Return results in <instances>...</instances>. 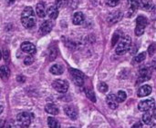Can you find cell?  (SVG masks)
I'll return each instance as SVG.
<instances>
[{
    "label": "cell",
    "instance_id": "1",
    "mask_svg": "<svg viewBox=\"0 0 156 128\" xmlns=\"http://www.w3.org/2000/svg\"><path fill=\"white\" fill-rule=\"evenodd\" d=\"M21 23L27 29H31L35 26V25H36V15H35L34 10L31 6H27L23 10L22 15H21Z\"/></svg>",
    "mask_w": 156,
    "mask_h": 128
},
{
    "label": "cell",
    "instance_id": "2",
    "mask_svg": "<svg viewBox=\"0 0 156 128\" xmlns=\"http://www.w3.org/2000/svg\"><path fill=\"white\" fill-rule=\"evenodd\" d=\"M131 45H132V38L130 37V35H124L117 45L116 54L117 55L125 54L127 51H129V49L131 48Z\"/></svg>",
    "mask_w": 156,
    "mask_h": 128
},
{
    "label": "cell",
    "instance_id": "3",
    "mask_svg": "<svg viewBox=\"0 0 156 128\" xmlns=\"http://www.w3.org/2000/svg\"><path fill=\"white\" fill-rule=\"evenodd\" d=\"M148 24V20L144 16H138L136 18V27H135V35L137 36H141L144 33V29Z\"/></svg>",
    "mask_w": 156,
    "mask_h": 128
},
{
    "label": "cell",
    "instance_id": "4",
    "mask_svg": "<svg viewBox=\"0 0 156 128\" xmlns=\"http://www.w3.org/2000/svg\"><path fill=\"white\" fill-rule=\"evenodd\" d=\"M53 88L58 92V93H66L69 89V83L66 80H62V79H57L53 82L52 84Z\"/></svg>",
    "mask_w": 156,
    "mask_h": 128
},
{
    "label": "cell",
    "instance_id": "5",
    "mask_svg": "<svg viewBox=\"0 0 156 128\" xmlns=\"http://www.w3.org/2000/svg\"><path fill=\"white\" fill-rule=\"evenodd\" d=\"M69 72H70V75L72 76V79H73L75 85H77L78 86H82L84 84L83 74L80 71H79L77 69H72V68L69 69Z\"/></svg>",
    "mask_w": 156,
    "mask_h": 128
},
{
    "label": "cell",
    "instance_id": "6",
    "mask_svg": "<svg viewBox=\"0 0 156 128\" xmlns=\"http://www.w3.org/2000/svg\"><path fill=\"white\" fill-rule=\"evenodd\" d=\"M154 106H155L154 99V98H150V99H146V100L141 101L139 103V105H138V108H139L140 111L147 112V111H150L151 109L154 108Z\"/></svg>",
    "mask_w": 156,
    "mask_h": 128
},
{
    "label": "cell",
    "instance_id": "7",
    "mask_svg": "<svg viewBox=\"0 0 156 128\" xmlns=\"http://www.w3.org/2000/svg\"><path fill=\"white\" fill-rule=\"evenodd\" d=\"M17 122L22 126H28L31 123V117L30 115L27 112H22L19 113L16 116Z\"/></svg>",
    "mask_w": 156,
    "mask_h": 128
},
{
    "label": "cell",
    "instance_id": "8",
    "mask_svg": "<svg viewBox=\"0 0 156 128\" xmlns=\"http://www.w3.org/2000/svg\"><path fill=\"white\" fill-rule=\"evenodd\" d=\"M122 18V11L117 10V11H114V12L111 13L108 15L107 21L109 22L110 25H113V24L118 23Z\"/></svg>",
    "mask_w": 156,
    "mask_h": 128
},
{
    "label": "cell",
    "instance_id": "9",
    "mask_svg": "<svg viewBox=\"0 0 156 128\" xmlns=\"http://www.w3.org/2000/svg\"><path fill=\"white\" fill-rule=\"evenodd\" d=\"M52 27H53V23L50 20H46L41 24L39 27V32L41 35H47L51 31Z\"/></svg>",
    "mask_w": 156,
    "mask_h": 128
},
{
    "label": "cell",
    "instance_id": "10",
    "mask_svg": "<svg viewBox=\"0 0 156 128\" xmlns=\"http://www.w3.org/2000/svg\"><path fill=\"white\" fill-rule=\"evenodd\" d=\"M64 111H65V114L71 120H76L78 118V110L73 106H65Z\"/></svg>",
    "mask_w": 156,
    "mask_h": 128
},
{
    "label": "cell",
    "instance_id": "11",
    "mask_svg": "<svg viewBox=\"0 0 156 128\" xmlns=\"http://www.w3.org/2000/svg\"><path fill=\"white\" fill-rule=\"evenodd\" d=\"M21 49L22 51H24L25 53H27L29 55H34L37 51L36 46L30 43V42H24L21 44Z\"/></svg>",
    "mask_w": 156,
    "mask_h": 128
},
{
    "label": "cell",
    "instance_id": "12",
    "mask_svg": "<svg viewBox=\"0 0 156 128\" xmlns=\"http://www.w3.org/2000/svg\"><path fill=\"white\" fill-rule=\"evenodd\" d=\"M106 102H107L108 106H110V108H112V109H113V110H115V109L118 107V106H119V102H118V100H117V97H116V96L113 95V94H110V95L107 96V97H106Z\"/></svg>",
    "mask_w": 156,
    "mask_h": 128
},
{
    "label": "cell",
    "instance_id": "13",
    "mask_svg": "<svg viewBox=\"0 0 156 128\" xmlns=\"http://www.w3.org/2000/svg\"><path fill=\"white\" fill-rule=\"evenodd\" d=\"M139 7L145 11H152L154 8V4L152 0H139Z\"/></svg>",
    "mask_w": 156,
    "mask_h": 128
},
{
    "label": "cell",
    "instance_id": "14",
    "mask_svg": "<svg viewBox=\"0 0 156 128\" xmlns=\"http://www.w3.org/2000/svg\"><path fill=\"white\" fill-rule=\"evenodd\" d=\"M151 93H152V87L150 86H148V85H145V86H141L138 89L137 95H138L139 97H144V96H149Z\"/></svg>",
    "mask_w": 156,
    "mask_h": 128
},
{
    "label": "cell",
    "instance_id": "15",
    "mask_svg": "<svg viewBox=\"0 0 156 128\" xmlns=\"http://www.w3.org/2000/svg\"><path fill=\"white\" fill-rule=\"evenodd\" d=\"M47 15L51 19H56L58 15V9L56 5H50L47 9Z\"/></svg>",
    "mask_w": 156,
    "mask_h": 128
},
{
    "label": "cell",
    "instance_id": "16",
    "mask_svg": "<svg viewBox=\"0 0 156 128\" xmlns=\"http://www.w3.org/2000/svg\"><path fill=\"white\" fill-rule=\"evenodd\" d=\"M84 21V15L81 12H76L72 17V23L76 25L82 24Z\"/></svg>",
    "mask_w": 156,
    "mask_h": 128
},
{
    "label": "cell",
    "instance_id": "17",
    "mask_svg": "<svg viewBox=\"0 0 156 128\" xmlns=\"http://www.w3.org/2000/svg\"><path fill=\"white\" fill-rule=\"evenodd\" d=\"M128 5H129V15L132 16L134 12L139 8V2L137 0H128Z\"/></svg>",
    "mask_w": 156,
    "mask_h": 128
},
{
    "label": "cell",
    "instance_id": "18",
    "mask_svg": "<svg viewBox=\"0 0 156 128\" xmlns=\"http://www.w3.org/2000/svg\"><path fill=\"white\" fill-rule=\"evenodd\" d=\"M151 78V75H150V72L147 68H143L140 70V77H139V80L140 82H144V81H147Z\"/></svg>",
    "mask_w": 156,
    "mask_h": 128
},
{
    "label": "cell",
    "instance_id": "19",
    "mask_svg": "<svg viewBox=\"0 0 156 128\" xmlns=\"http://www.w3.org/2000/svg\"><path fill=\"white\" fill-rule=\"evenodd\" d=\"M10 76V70L6 66H2L0 67V77L4 80L6 81Z\"/></svg>",
    "mask_w": 156,
    "mask_h": 128
},
{
    "label": "cell",
    "instance_id": "20",
    "mask_svg": "<svg viewBox=\"0 0 156 128\" xmlns=\"http://www.w3.org/2000/svg\"><path fill=\"white\" fill-rule=\"evenodd\" d=\"M36 13L37 15V16L43 18L46 16V8H45V5L43 3H38L37 5V7H36Z\"/></svg>",
    "mask_w": 156,
    "mask_h": 128
},
{
    "label": "cell",
    "instance_id": "21",
    "mask_svg": "<svg viewBox=\"0 0 156 128\" xmlns=\"http://www.w3.org/2000/svg\"><path fill=\"white\" fill-rule=\"evenodd\" d=\"M45 110L48 114L52 116H56L58 114V108L54 104H48L45 107Z\"/></svg>",
    "mask_w": 156,
    "mask_h": 128
},
{
    "label": "cell",
    "instance_id": "22",
    "mask_svg": "<svg viewBox=\"0 0 156 128\" xmlns=\"http://www.w3.org/2000/svg\"><path fill=\"white\" fill-rule=\"evenodd\" d=\"M49 71H50L51 74L56 75V76H58V75H61L63 73L64 69H63L62 66H60V65H53L50 67Z\"/></svg>",
    "mask_w": 156,
    "mask_h": 128
},
{
    "label": "cell",
    "instance_id": "23",
    "mask_svg": "<svg viewBox=\"0 0 156 128\" xmlns=\"http://www.w3.org/2000/svg\"><path fill=\"white\" fill-rule=\"evenodd\" d=\"M48 126L49 128H60V124L54 117L48 118Z\"/></svg>",
    "mask_w": 156,
    "mask_h": 128
},
{
    "label": "cell",
    "instance_id": "24",
    "mask_svg": "<svg viewBox=\"0 0 156 128\" xmlns=\"http://www.w3.org/2000/svg\"><path fill=\"white\" fill-rule=\"evenodd\" d=\"M143 121L146 125H151L152 124V122H153V116L150 113V111L145 112V114L143 116Z\"/></svg>",
    "mask_w": 156,
    "mask_h": 128
},
{
    "label": "cell",
    "instance_id": "25",
    "mask_svg": "<svg viewBox=\"0 0 156 128\" xmlns=\"http://www.w3.org/2000/svg\"><path fill=\"white\" fill-rule=\"evenodd\" d=\"M116 97H117V100H118L119 103H122V102H124V101L126 100L127 95H126V93H125L124 91H122V90H121V91L118 92Z\"/></svg>",
    "mask_w": 156,
    "mask_h": 128
},
{
    "label": "cell",
    "instance_id": "26",
    "mask_svg": "<svg viewBox=\"0 0 156 128\" xmlns=\"http://www.w3.org/2000/svg\"><path fill=\"white\" fill-rule=\"evenodd\" d=\"M85 93H86V96L87 97L92 101V102H96V97H95V95H94V92L92 90H90V89H85Z\"/></svg>",
    "mask_w": 156,
    "mask_h": 128
},
{
    "label": "cell",
    "instance_id": "27",
    "mask_svg": "<svg viewBox=\"0 0 156 128\" xmlns=\"http://www.w3.org/2000/svg\"><path fill=\"white\" fill-rule=\"evenodd\" d=\"M145 57H146V53L145 52H143V53H140L138 56H136L135 58H134V60L137 63H141V62H143L145 59Z\"/></svg>",
    "mask_w": 156,
    "mask_h": 128
},
{
    "label": "cell",
    "instance_id": "28",
    "mask_svg": "<svg viewBox=\"0 0 156 128\" xmlns=\"http://www.w3.org/2000/svg\"><path fill=\"white\" fill-rule=\"evenodd\" d=\"M98 88H99L100 92H101V93H106L108 91V89H109L108 88V85L105 84V83H103V82H101V83L99 84Z\"/></svg>",
    "mask_w": 156,
    "mask_h": 128
},
{
    "label": "cell",
    "instance_id": "29",
    "mask_svg": "<svg viewBox=\"0 0 156 128\" xmlns=\"http://www.w3.org/2000/svg\"><path fill=\"white\" fill-rule=\"evenodd\" d=\"M156 52V44L155 43H153L150 45V46L148 47V53H149V56H153Z\"/></svg>",
    "mask_w": 156,
    "mask_h": 128
},
{
    "label": "cell",
    "instance_id": "30",
    "mask_svg": "<svg viewBox=\"0 0 156 128\" xmlns=\"http://www.w3.org/2000/svg\"><path fill=\"white\" fill-rule=\"evenodd\" d=\"M34 63V57L32 56H27L26 58H25V60H24V64L26 65V66H30V65H32Z\"/></svg>",
    "mask_w": 156,
    "mask_h": 128
},
{
    "label": "cell",
    "instance_id": "31",
    "mask_svg": "<svg viewBox=\"0 0 156 128\" xmlns=\"http://www.w3.org/2000/svg\"><path fill=\"white\" fill-rule=\"evenodd\" d=\"M119 3H120V0H106V4L112 7L116 6Z\"/></svg>",
    "mask_w": 156,
    "mask_h": 128
},
{
    "label": "cell",
    "instance_id": "32",
    "mask_svg": "<svg viewBox=\"0 0 156 128\" xmlns=\"http://www.w3.org/2000/svg\"><path fill=\"white\" fill-rule=\"evenodd\" d=\"M3 58H4L5 62H9V60H10V53H9V51H8V50H6V49H5V50L4 51Z\"/></svg>",
    "mask_w": 156,
    "mask_h": 128
},
{
    "label": "cell",
    "instance_id": "33",
    "mask_svg": "<svg viewBox=\"0 0 156 128\" xmlns=\"http://www.w3.org/2000/svg\"><path fill=\"white\" fill-rule=\"evenodd\" d=\"M68 0H56V6L57 7H62L67 4Z\"/></svg>",
    "mask_w": 156,
    "mask_h": 128
},
{
    "label": "cell",
    "instance_id": "34",
    "mask_svg": "<svg viewBox=\"0 0 156 128\" xmlns=\"http://www.w3.org/2000/svg\"><path fill=\"white\" fill-rule=\"evenodd\" d=\"M119 38H120V36H119L117 34L113 35V37H112V46H113V45H115L117 44V42H118Z\"/></svg>",
    "mask_w": 156,
    "mask_h": 128
},
{
    "label": "cell",
    "instance_id": "35",
    "mask_svg": "<svg viewBox=\"0 0 156 128\" xmlns=\"http://www.w3.org/2000/svg\"><path fill=\"white\" fill-rule=\"evenodd\" d=\"M132 128H143V125H142L140 122H138V123L134 124V125L133 126V127Z\"/></svg>",
    "mask_w": 156,
    "mask_h": 128
},
{
    "label": "cell",
    "instance_id": "36",
    "mask_svg": "<svg viewBox=\"0 0 156 128\" xmlns=\"http://www.w3.org/2000/svg\"><path fill=\"white\" fill-rule=\"evenodd\" d=\"M17 81L18 82H25V77L24 76H17Z\"/></svg>",
    "mask_w": 156,
    "mask_h": 128
},
{
    "label": "cell",
    "instance_id": "37",
    "mask_svg": "<svg viewBox=\"0 0 156 128\" xmlns=\"http://www.w3.org/2000/svg\"><path fill=\"white\" fill-rule=\"evenodd\" d=\"M3 110H4V107H3V106H1V105H0V115L2 114Z\"/></svg>",
    "mask_w": 156,
    "mask_h": 128
},
{
    "label": "cell",
    "instance_id": "38",
    "mask_svg": "<svg viewBox=\"0 0 156 128\" xmlns=\"http://www.w3.org/2000/svg\"><path fill=\"white\" fill-rule=\"evenodd\" d=\"M153 114H154V118L156 119V107L154 108V113H153Z\"/></svg>",
    "mask_w": 156,
    "mask_h": 128
},
{
    "label": "cell",
    "instance_id": "39",
    "mask_svg": "<svg viewBox=\"0 0 156 128\" xmlns=\"http://www.w3.org/2000/svg\"><path fill=\"white\" fill-rule=\"evenodd\" d=\"M15 2V0H7V3L8 4H12V3H14Z\"/></svg>",
    "mask_w": 156,
    "mask_h": 128
},
{
    "label": "cell",
    "instance_id": "40",
    "mask_svg": "<svg viewBox=\"0 0 156 128\" xmlns=\"http://www.w3.org/2000/svg\"><path fill=\"white\" fill-rule=\"evenodd\" d=\"M151 128H156V125H153V126H152V127Z\"/></svg>",
    "mask_w": 156,
    "mask_h": 128
},
{
    "label": "cell",
    "instance_id": "41",
    "mask_svg": "<svg viewBox=\"0 0 156 128\" xmlns=\"http://www.w3.org/2000/svg\"><path fill=\"white\" fill-rule=\"evenodd\" d=\"M2 58V53H1V51H0V59Z\"/></svg>",
    "mask_w": 156,
    "mask_h": 128
},
{
    "label": "cell",
    "instance_id": "42",
    "mask_svg": "<svg viewBox=\"0 0 156 128\" xmlns=\"http://www.w3.org/2000/svg\"><path fill=\"white\" fill-rule=\"evenodd\" d=\"M69 128H74V127H69Z\"/></svg>",
    "mask_w": 156,
    "mask_h": 128
}]
</instances>
